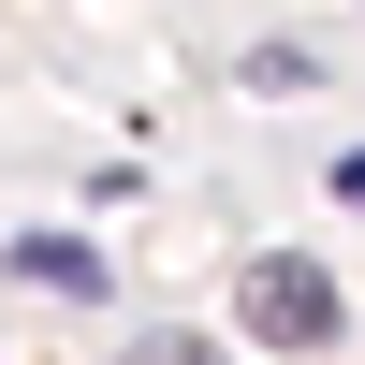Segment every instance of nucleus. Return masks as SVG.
<instances>
[{
    "label": "nucleus",
    "mask_w": 365,
    "mask_h": 365,
    "mask_svg": "<svg viewBox=\"0 0 365 365\" xmlns=\"http://www.w3.org/2000/svg\"><path fill=\"white\" fill-rule=\"evenodd\" d=\"M234 307H249V336H263V351H336V336H351V292H336V263H307V249H263Z\"/></svg>",
    "instance_id": "f257e3e1"
},
{
    "label": "nucleus",
    "mask_w": 365,
    "mask_h": 365,
    "mask_svg": "<svg viewBox=\"0 0 365 365\" xmlns=\"http://www.w3.org/2000/svg\"><path fill=\"white\" fill-rule=\"evenodd\" d=\"M15 278H44V292H103V249H88V234H15Z\"/></svg>",
    "instance_id": "f03ea898"
},
{
    "label": "nucleus",
    "mask_w": 365,
    "mask_h": 365,
    "mask_svg": "<svg viewBox=\"0 0 365 365\" xmlns=\"http://www.w3.org/2000/svg\"><path fill=\"white\" fill-rule=\"evenodd\" d=\"M249 88H278V103H292V88H322V58H307V44H249Z\"/></svg>",
    "instance_id": "7ed1b4c3"
},
{
    "label": "nucleus",
    "mask_w": 365,
    "mask_h": 365,
    "mask_svg": "<svg viewBox=\"0 0 365 365\" xmlns=\"http://www.w3.org/2000/svg\"><path fill=\"white\" fill-rule=\"evenodd\" d=\"M117 365H220L205 336H146V351H117Z\"/></svg>",
    "instance_id": "20e7f679"
},
{
    "label": "nucleus",
    "mask_w": 365,
    "mask_h": 365,
    "mask_svg": "<svg viewBox=\"0 0 365 365\" xmlns=\"http://www.w3.org/2000/svg\"><path fill=\"white\" fill-rule=\"evenodd\" d=\"M322 190H336V205H365V146H351V161H336V175H322Z\"/></svg>",
    "instance_id": "39448f33"
}]
</instances>
